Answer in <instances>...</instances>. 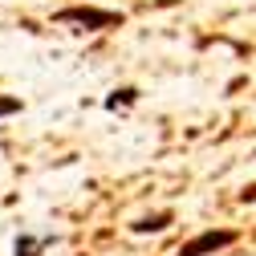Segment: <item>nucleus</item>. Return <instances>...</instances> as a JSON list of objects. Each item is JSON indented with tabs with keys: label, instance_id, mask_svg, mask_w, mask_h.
I'll return each instance as SVG.
<instances>
[{
	"label": "nucleus",
	"instance_id": "nucleus-1",
	"mask_svg": "<svg viewBox=\"0 0 256 256\" xmlns=\"http://www.w3.org/2000/svg\"><path fill=\"white\" fill-rule=\"evenodd\" d=\"M57 20L61 24H82V28H114V24H122V12L94 8V4H74V8H61Z\"/></svg>",
	"mask_w": 256,
	"mask_h": 256
},
{
	"label": "nucleus",
	"instance_id": "nucleus-2",
	"mask_svg": "<svg viewBox=\"0 0 256 256\" xmlns=\"http://www.w3.org/2000/svg\"><path fill=\"white\" fill-rule=\"evenodd\" d=\"M240 236L232 232V228H208V232H200V236H191L187 244H179V256H216V252H224V248H232Z\"/></svg>",
	"mask_w": 256,
	"mask_h": 256
},
{
	"label": "nucleus",
	"instance_id": "nucleus-3",
	"mask_svg": "<svg viewBox=\"0 0 256 256\" xmlns=\"http://www.w3.org/2000/svg\"><path fill=\"white\" fill-rule=\"evenodd\" d=\"M171 220H175L171 212H154V216H142V220H134V224H130V228H134L138 236H142V232H163V228H167V224H171Z\"/></svg>",
	"mask_w": 256,
	"mask_h": 256
},
{
	"label": "nucleus",
	"instance_id": "nucleus-4",
	"mask_svg": "<svg viewBox=\"0 0 256 256\" xmlns=\"http://www.w3.org/2000/svg\"><path fill=\"white\" fill-rule=\"evenodd\" d=\"M49 240H37V236H16V244H12V256H41V248H45Z\"/></svg>",
	"mask_w": 256,
	"mask_h": 256
},
{
	"label": "nucleus",
	"instance_id": "nucleus-5",
	"mask_svg": "<svg viewBox=\"0 0 256 256\" xmlns=\"http://www.w3.org/2000/svg\"><path fill=\"white\" fill-rule=\"evenodd\" d=\"M138 102V90L134 86H122V90H114L110 98H106V110H118V106H134Z\"/></svg>",
	"mask_w": 256,
	"mask_h": 256
},
{
	"label": "nucleus",
	"instance_id": "nucleus-6",
	"mask_svg": "<svg viewBox=\"0 0 256 256\" xmlns=\"http://www.w3.org/2000/svg\"><path fill=\"white\" fill-rule=\"evenodd\" d=\"M8 114H20V98H4L0 94V118H8Z\"/></svg>",
	"mask_w": 256,
	"mask_h": 256
}]
</instances>
